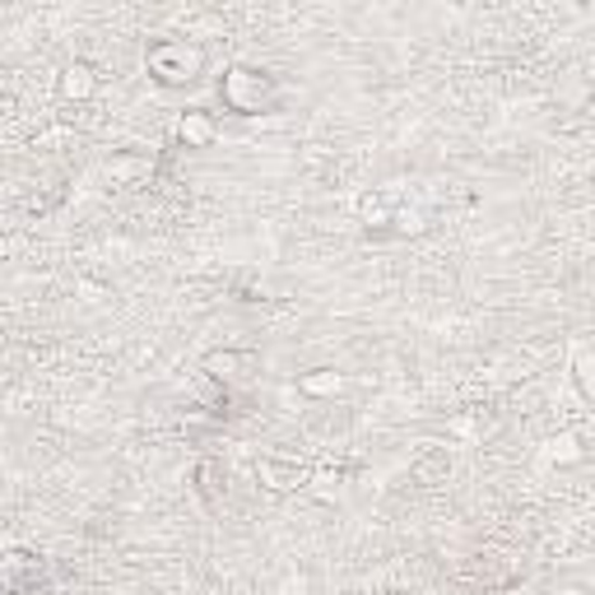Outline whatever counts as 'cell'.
I'll use <instances>...</instances> for the list:
<instances>
[{"mask_svg": "<svg viewBox=\"0 0 595 595\" xmlns=\"http://www.w3.org/2000/svg\"><path fill=\"white\" fill-rule=\"evenodd\" d=\"M219 103L233 117H270L284 107V85L261 65H228L219 75Z\"/></svg>", "mask_w": 595, "mask_h": 595, "instance_id": "6da1fadb", "label": "cell"}, {"mask_svg": "<svg viewBox=\"0 0 595 595\" xmlns=\"http://www.w3.org/2000/svg\"><path fill=\"white\" fill-rule=\"evenodd\" d=\"M205 47L201 42H191V38H154L144 47V71L154 85L163 89H187L195 85V79L205 75Z\"/></svg>", "mask_w": 595, "mask_h": 595, "instance_id": "7a4b0ae2", "label": "cell"}, {"mask_svg": "<svg viewBox=\"0 0 595 595\" xmlns=\"http://www.w3.org/2000/svg\"><path fill=\"white\" fill-rule=\"evenodd\" d=\"M312 466H303L298 456H261L256 460V479L266 484L270 493H298V489H312Z\"/></svg>", "mask_w": 595, "mask_h": 595, "instance_id": "3957f363", "label": "cell"}, {"mask_svg": "<svg viewBox=\"0 0 595 595\" xmlns=\"http://www.w3.org/2000/svg\"><path fill=\"white\" fill-rule=\"evenodd\" d=\"M0 582H5L10 595H42L47 591V564L38 554L14 549V554H5V564H0Z\"/></svg>", "mask_w": 595, "mask_h": 595, "instance_id": "277c9868", "label": "cell"}, {"mask_svg": "<svg viewBox=\"0 0 595 595\" xmlns=\"http://www.w3.org/2000/svg\"><path fill=\"white\" fill-rule=\"evenodd\" d=\"M201 372L210 377V382H219L224 391L228 387H242L246 377L256 372V354L252 350H214L201 358Z\"/></svg>", "mask_w": 595, "mask_h": 595, "instance_id": "5b68a950", "label": "cell"}, {"mask_svg": "<svg viewBox=\"0 0 595 595\" xmlns=\"http://www.w3.org/2000/svg\"><path fill=\"white\" fill-rule=\"evenodd\" d=\"M98 85H103L98 65H89V61H65L61 75H56V98H61V103L85 107V103H93V98H98Z\"/></svg>", "mask_w": 595, "mask_h": 595, "instance_id": "8992f818", "label": "cell"}, {"mask_svg": "<svg viewBox=\"0 0 595 595\" xmlns=\"http://www.w3.org/2000/svg\"><path fill=\"white\" fill-rule=\"evenodd\" d=\"M159 168L154 154H144V149H112V154L103 159V173L112 187H140V181H149Z\"/></svg>", "mask_w": 595, "mask_h": 595, "instance_id": "52a82bcc", "label": "cell"}, {"mask_svg": "<svg viewBox=\"0 0 595 595\" xmlns=\"http://www.w3.org/2000/svg\"><path fill=\"white\" fill-rule=\"evenodd\" d=\"M219 117H214L210 107H187V112H177V144H187V149H210L214 140H219Z\"/></svg>", "mask_w": 595, "mask_h": 595, "instance_id": "ba28073f", "label": "cell"}, {"mask_svg": "<svg viewBox=\"0 0 595 595\" xmlns=\"http://www.w3.org/2000/svg\"><path fill=\"white\" fill-rule=\"evenodd\" d=\"M446 474H452V452L446 446H428V452L409 466V479H415L419 489H438L446 484Z\"/></svg>", "mask_w": 595, "mask_h": 595, "instance_id": "9c48e42d", "label": "cell"}, {"mask_svg": "<svg viewBox=\"0 0 595 595\" xmlns=\"http://www.w3.org/2000/svg\"><path fill=\"white\" fill-rule=\"evenodd\" d=\"M340 391H344V372H336V368L298 372V395H307V401H336Z\"/></svg>", "mask_w": 595, "mask_h": 595, "instance_id": "30bf717a", "label": "cell"}, {"mask_svg": "<svg viewBox=\"0 0 595 595\" xmlns=\"http://www.w3.org/2000/svg\"><path fill=\"white\" fill-rule=\"evenodd\" d=\"M544 456L554 460V466H582L586 460V438L577 433V428H564V433H554L544 442Z\"/></svg>", "mask_w": 595, "mask_h": 595, "instance_id": "8fae6325", "label": "cell"}, {"mask_svg": "<svg viewBox=\"0 0 595 595\" xmlns=\"http://www.w3.org/2000/svg\"><path fill=\"white\" fill-rule=\"evenodd\" d=\"M358 224L368 228V238L372 233H387V228L395 224V210L387 205V195H377V191L363 195V201H358Z\"/></svg>", "mask_w": 595, "mask_h": 595, "instance_id": "7c38bea8", "label": "cell"}, {"mask_svg": "<svg viewBox=\"0 0 595 595\" xmlns=\"http://www.w3.org/2000/svg\"><path fill=\"white\" fill-rule=\"evenodd\" d=\"M572 387L595 409V350H582V354L572 358Z\"/></svg>", "mask_w": 595, "mask_h": 595, "instance_id": "4fadbf2b", "label": "cell"}, {"mask_svg": "<svg viewBox=\"0 0 595 595\" xmlns=\"http://www.w3.org/2000/svg\"><path fill=\"white\" fill-rule=\"evenodd\" d=\"M340 484H344V474H340V470H317V474H312V489H317L321 498H336Z\"/></svg>", "mask_w": 595, "mask_h": 595, "instance_id": "5bb4252c", "label": "cell"}, {"mask_svg": "<svg viewBox=\"0 0 595 595\" xmlns=\"http://www.w3.org/2000/svg\"><path fill=\"white\" fill-rule=\"evenodd\" d=\"M428 219L419 210H395V233H423Z\"/></svg>", "mask_w": 595, "mask_h": 595, "instance_id": "9a60e30c", "label": "cell"}, {"mask_svg": "<svg viewBox=\"0 0 595 595\" xmlns=\"http://www.w3.org/2000/svg\"><path fill=\"white\" fill-rule=\"evenodd\" d=\"M591 103H595V89H591Z\"/></svg>", "mask_w": 595, "mask_h": 595, "instance_id": "2e32d148", "label": "cell"}]
</instances>
